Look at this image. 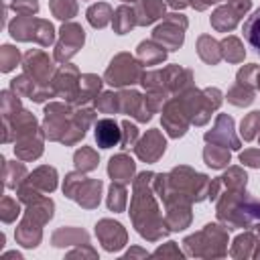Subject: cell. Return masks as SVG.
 <instances>
[{"mask_svg": "<svg viewBox=\"0 0 260 260\" xmlns=\"http://www.w3.org/2000/svg\"><path fill=\"white\" fill-rule=\"evenodd\" d=\"M18 110H20L18 95L16 93H10V91H2V116L8 118V116L16 114Z\"/></svg>", "mask_w": 260, "mask_h": 260, "instance_id": "38", "label": "cell"}, {"mask_svg": "<svg viewBox=\"0 0 260 260\" xmlns=\"http://www.w3.org/2000/svg\"><path fill=\"white\" fill-rule=\"evenodd\" d=\"M49 6H51V10H53V14H55L57 18H61V20H69V18L75 16V12H77L75 0H51Z\"/></svg>", "mask_w": 260, "mask_h": 260, "instance_id": "31", "label": "cell"}, {"mask_svg": "<svg viewBox=\"0 0 260 260\" xmlns=\"http://www.w3.org/2000/svg\"><path fill=\"white\" fill-rule=\"evenodd\" d=\"M136 53H138V59L142 63H146V65H156V63L165 61V57H167L165 47L160 43H156V41H142L138 45Z\"/></svg>", "mask_w": 260, "mask_h": 260, "instance_id": "16", "label": "cell"}, {"mask_svg": "<svg viewBox=\"0 0 260 260\" xmlns=\"http://www.w3.org/2000/svg\"><path fill=\"white\" fill-rule=\"evenodd\" d=\"M219 47H221V57L228 59V61H232V63L242 61L244 55H246L242 43H240L236 37H228V39H223V41L219 43Z\"/></svg>", "mask_w": 260, "mask_h": 260, "instance_id": "25", "label": "cell"}, {"mask_svg": "<svg viewBox=\"0 0 260 260\" xmlns=\"http://www.w3.org/2000/svg\"><path fill=\"white\" fill-rule=\"evenodd\" d=\"M197 53H199V57H201L205 63H209V65H217L219 59H221V47H219V43H217L215 39H211L209 35L199 37V41H197Z\"/></svg>", "mask_w": 260, "mask_h": 260, "instance_id": "18", "label": "cell"}, {"mask_svg": "<svg viewBox=\"0 0 260 260\" xmlns=\"http://www.w3.org/2000/svg\"><path fill=\"white\" fill-rule=\"evenodd\" d=\"M228 102H232L234 106H250L254 102V91L244 85V83H236L230 91H228Z\"/></svg>", "mask_w": 260, "mask_h": 260, "instance_id": "27", "label": "cell"}, {"mask_svg": "<svg viewBox=\"0 0 260 260\" xmlns=\"http://www.w3.org/2000/svg\"><path fill=\"white\" fill-rule=\"evenodd\" d=\"M179 106H181V110L177 112V102L175 100H171L169 104H167V108H165V114H162V124H165V128L169 130V134L173 136V138H179V136H183L185 132H187V112H185V108H183V104H181V100H179Z\"/></svg>", "mask_w": 260, "mask_h": 260, "instance_id": "7", "label": "cell"}, {"mask_svg": "<svg viewBox=\"0 0 260 260\" xmlns=\"http://www.w3.org/2000/svg\"><path fill=\"white\" fill-rule=\"evenodd\" d=\"M14 238H16V242H18L20 246H24V248H35V246H39V242H41V225L28 221V219H22V223H20V225L16 228V232H14Z\"/></svg>", "mask_w": 260, "mask_h": 260, "instance_id": "15", "label": "cell"}, {"mask_svg": "<svg viewBox=\"0 0 260 260\" xmlns=\"http://www.w3.org/2000/svg\"><path fill=\"white\" fill-rule=\"evenodd\" d=\"M4 162V183H6V187L8 189H16V185H20V181H22V177L26 175V169H24V165L22 162H6V160H2Z\"/></svg>", "mask_w": 260, "mask_h": 260, "instance_id": "28", "label": "cell"}, {"mask_svg": "<svg viewBox=\"0 0 260 260\" xmlns=\"http://www.w3.org/2000/svg\"><path fill=\"white\" fill-rule=\"evenodd\" d=\"M0 69L4 71V73H8V71H12L16 65H18V59H20V53L14 49V47H10V45H4L2 49H0Z\"/></svg>", "mask_w": 260, "mask_h": 260, "instance_id": "32", "label": "cell"}, {"mask_svg": "<svg viewBox=\"0 0 260 260\" xmlns=\"http://www.w3.org/2000/svg\"><path fill=\"white\" fill-rule=\"evenodd\" d=\"M112 18H114L112 8L106 2H98V4H91L87 8V20L93 28H104Z\"/></svg>", "mask_w": 260, "mask_h": 260, "instance_id": "23", "label": "cell"}, {"mask_svg": "<svg viewBox=\"0 0 260 260\" xmlns=\"http://www.w3.org/2000/svg\"><path fill=\"white\" fill-rule=\"evenodd\" d=\"M242 32H244L246 43L260 55V8H256V10L246 18Z\"/></svg>", "mask_w": 260, "mask_h": 260, "instance_id": "19", "label": "cell"}, {"mask_svg": "<svg viewBox=\"0 0 260 260\" xmlns=\"http://www.w3.org/2000/svg\"><path fill=\"white\" fill-rule=\"evenodd\" d=\"M108 173L118 183H130L132 175H134V160L126 154H116V156L110 158Z\"/></svg>", "mask_w": 260, "mask_h": 260, "instance_id": "11", "label": "cell"}, {"mask_svg": "<svg viewBox=\"0 0 260 260\" xmlns=\"http://www.w3.org/2000/svg\"><path fill=\"white\" fill-rule=\"evenodd\" d=\"M203 158H205V162H207L211 169H223V167H228V162H230V152H228L225 146L209 144V146H205V150H203Z\"/></svg>", "mask_w": 260, "mask_h": 260, "instance_id": "24", "label": "cell"}, {"mask_svg": "<svg viewBox=\"0 0 260 260\" xmlns=\"http://www.w3.org/2000/svg\"><path fill=\"white\" fill-rule=\"evenodd\" d=\"M142 75L144 73H142L140 65L134 61V57L128 53H120L112 59V63L106 71V81L112 87H124V85L142 81Z\"/></svg>", "mask_w": 260, "mask_h": 260, "instance_id": "1", "label": "cell"}, {"mask_svg": "<svg viewBox=\"0 0 260 260\" xmlns=\"http://www.w3.org/2000/svg\"><path fill=\"white\" fill-rule=\"evenodd\" d=\"M81 242H87L89 244V238L83 230H75V228H61L53 234V246L57 248H65V246H71V244H81Z\"/></svg>", "mask_w": 260, "mask_h": 260, "instance_id": "21", "label": "cell"}, {"mask_svg": "<svg viewBox=\"0 0 260 260\" xmlns=\"http://www.w3.org/2000/svg\"><path fill=\"white\" fill-rule=\"evenodd\" d=\"M167 254H173V256H181V252L177 250V246H175V242H167V246H162V248H158L152 256H167Z\"/></svg>", "mask_w": 260, "mask_h": 260, "instance_id": "42", "label": "cell"}, {"mask_svg": "<svg viewBox=\"0 0 260 260\" xmlns=\"http://www.w3.org/2000/svg\"><path fill=\"white\" fill-rule=\"evenodd\" d=\"M160 16H165V2L162 0H142L136 8L138 24H152Z\"/></svg>", "mask_w": 260, "mask_h": 260, "instance_id": "12", "label": "cell"}, {"mask_svg": "<svg viewBox=\"0 0 260 260\" xmlns=\"http://www.w3.org/2000/svg\"><path fill=\"white\" fill-rule=\"evenodd\" d=\"M122 148H130L132 144H134V140L138 138V128L134 126V124H130V120H124L122 122Z\"/></svg>", "mask_w": 260, "mask_h": 260, "instance_id": "39", "label": "cell"}, {"mask_svg": "<svg viewBox=\"0 0 260 260\" xmlns=\"http://www.w3.org/2000/svg\"><path fill=\"white\" fill-rule=\"evenodd\" d=\"M207 142H217L219 146H230V148H240V140L234 136V120L225 114H219L215 120V128L211 132H205Z\"/></svg>", "mask_w": 260, "mask_h": 260, "instance_id": "6", "label": "cell"}, {"mask_svg": "<svg viewBox=\"0 0 260 260\" xmlns=\"http://www.w3.org/2000/svg\"><path fill=\"white\" fill-rule=\"evenodd\" d=\"M24 75H28L37 85H43L45 81H49L53 75V65L49 57L39 49L28 51L24 55Z\"/></svg>", "mask_w": 260, "mask_h": 260, "instance_id": "4", "label": "cell"}, {"mask_svg": "<svg viewBox=\"0 0 260 260\" xmlns=\"http://www.w3.org/2000/svg\"><path fill=\"white\" fill-rule=\"evenodd\" d=\"M20 213V205H18V201H14L12 197H4L2 199V221L4 223H10V221H14L16 219V215Z\"/></svg>", "mask_w": 260, "mask_h": 260, "instance_id": "37", "label": "cell"}, {"mask_svg": "<svg viewBox=\"0 0 260 260\" xmlns=\"http://www.w3.org/2000/svg\"><path fill=\"white\" fill-rule=\"evenodd\" d=\"M35 22L37 18L30 14H18L12 22H10V35L16 41H32V30H35Z\"/></svg>", "mask_w": 260, "mask_h": 260, "instance_id": "17", "label": "cell"}, {"mask_svg": "<svg viewBox=\"0 0 260 260\" xmlns=\"http://www.w3.org/2000/svg\"><path fill=\"white\" fill-rule=\"evenodd\" d=\"M98 110L104 112V114H114L116 110H120V95L112 93V91H106L102 93V98L95 102Z\"/></svg>", "mask_w": 260, "mask_h": 260, "instance_id": "35", "label": "cell"}, {"mask_svg": "<svg viewBox=\"0 0 260 260\" xmlns=\"http://www.w3.org/2000/svg\"><path fill=\"white\" fill-rule=\"evenodd\" d=\"M122 2H136V0H122Z\"/></svg>", "mask_w": 260, "mask_h": 260, "instance_id": "43", "label": "cell"}, {"mask_svg": "<svg viewBox=\"0 0 260 260\" xmlns=\"http://www.w3.org/2000/svg\"><path fill=\"white\" fill-rule=\"evenodd\" d=\"M256 130H260V112H250L242 120V136L244 140H252L256 136Z\"/></svg>", "mask_w": 260, "mask_h": 260, "instance_id": "34", "label": "cell"}, {"mask_svg": "<svg viewBox=\"0 0 260 260\" xmlns=\"http://www.w3.org/2000/svg\"><path fill=\"white\" fill-rule=\"evenodd\" d=\"M138 24L136 20V10L128 8V6H118L116 12H114V18H112V26L118 35H126L130 32V28Z\"/></svg>", "mask_w": 260, "mask_h": 260, "instance_id": "20", "label": "cell"}, {"mask_svg": "<svg viewBox=\"0 0 260 260\" xmlns=\"http://www.w3.org/2000/svg\"><path fill=\"white\" fill-rule=\"evenodd\" d=\"M126 205V189L124 183L114 181L110 187V195H108V209L110 211H122Z\"/></svg>", "mask_w": 260, "mask_h": 260, "instance_id": "29", "label": "cell"}, {"mask_svg": "<svg viewBox=\"0 0 260 260\" xmlns=\"http://www.w3.org/2000/svg\"><path fill=\"white\" fill-rule=\"evenodd\" d=\"M73 160H75V169L77 171H91V169L98 167V154L91 148H87V146H83L81 150H77L75 156H73Z\"/></svg>", "mask_w": 260, "mask_h": 260, "instance_id": "30", "label": "cell"}, {"mask_svg": "<svg viewBox=\"0 0 260 260\" xmlns=\"http://www.w3.org/2000/svg\"><path fill=\"white\" fill-rule=\"evenodd\" d=\"M100 87H102V79L98 75H91V73L81 75L79 77V89H77V95L73 102H79L83 106L87 100H91L100 91Z\"/></svg>", "mask_w": 260, "mask_h": 260, "instance_id": "22", "label": "cell"}, {"mask_svg": "<svg viewBox=\"0 0 260 260\" xmlns=\"http://www.w3.org/2000/svg\"><path fill=\"white\" fill-rule=\"evenodd\" d=\"M83 181H85V177H83L81 173H69V175L65 177V183H63V193H65L69 199H73Z\"/></svg>", "mask_w": 260, "mask_h": 260, "instance_id": "36", "label": "cell"}, {"mask_svg": "<svg viewBox=\"0 0 260 260\" xmlns=\"http://www.w3.org/2000/svg\"><path fill=\"white\" fill-rule=\"evenodd\" d=\"M165 146H167V142H165L162 134L158 130H148L146 136L138 142L136 154H138V158H142L146 162H154L165 152Z\"/></svg>", "mask_w": 260, "mask_h": 260, "instance_id": "8", "label": "cell"}, {"mask_svg": "<svg viewBox=\"0 0 260 260\" xmlns=\"http://www.w3.org/2000/svg\"><path fill=\"white\" fill-rule=\"evenodd\" d=\"M100 193H102V181H98V179H87V177H85V181L81 183V187L77 189V193H75L73 199H75L81 207L93 209V207L100 203Z\"/></svg>", "mask_w": 260, "mask_h": 260, "instance_id": "10", "label": "cell"}, {"mask_svg": "<svg viewBox=\"0 0 260 260\" xmlns=\"http://www.w3.org/2000/svg\"><path fill=\"white\" fill-rule=\"evenodd\" d=\"M83 41H85V32L79 24H75V22L63 24L61 26V39L55 47V59L65 63L67 59H71L81 49Z\"/></svg>", "mask_w": 260, "mask_h": 260, "instance_id": "3", "label": "cell"}, {"mask_svg": "<svg viewBox=\"0 0 260 260\" xmlns=\"http://www.w3.org/2000/svg\"><path fill=\"white\" fill-rule=\"evenodd\" d=\"M37 191H53L57 187V171L53 167H39L26 181Z\"/></svg>", "mask_w": 260, "mask_h": 260, "instance_id": "13", "label": "cell"}, {"mask_svg": "<svg viewBox=\"0 0 260 260\" xmlns=\"http://www.w3.org/2000/svg\"><path fill=\"white\" fill-rule=\"evenodd\" d=\"M18 14H35L37 10H39V2L37 0H12V4H10Z\"/></svg>", "mask_w": 260, "mask_h": 260, "instance_id": "40", "label": "cell"}, {"mask_svg": "<svg viewBox=\"0 0 260 260\" xmlns=\"http://www.w3.org/2000/svg\"><path fill=\"white\" fill-rule=\"evenodd\" d=\"M250 246H256V250H258V244H256L254 236H252V234H242V236L236 238V242H234L230 254L236 256V258H240V256H242V250H244V256H252V252H248Z\"/></svg>", "mask_w": 260, "mask_h": 260, "instance_id": "33", "label": "cell"}, {"mask_svg": "<svg viewBox=\"0 0 260 260\" xmlns=\"http://www.w3.org/2000/svg\"><path fill=\"white\" fill-rule=\"evenodd\" d=\"M187 28V18L183 14H169L165 16V22L158 24L152 32V41L160 43L165 49L175 51L183 45V30Z\"/></svg>", "mask_w": 260, "mask_h": 260, "instance_id": "2", "label": "cell"}, {"mask_svg": "<svg viewBox=\"0 0 260 260\" xmlns=\"http://www.w3.org/2000/svg\"><path fill=\"white\" fill-rule=\"evenodd\" d=\"M240 160L248 167H260V148H250L240 154Z\"/></svg>", "mask_w": 260, "mask_h": 260, "instance_id": "41", "label": "cell"}, {"mask_svg": "<svg viewBox=\"0 0 260 260\" xmlns=\"http://www.w3.org/2000/svg\"><path fill=\"white\" fill-rule=\"evenodd\" d=\"M93 134H95V142L100 148H112L122 142V130L112 118L98 120L93 126Z\"/></svg>", "mask_w": 260, "mask_h": 260, "instance_id": "9", "label": "cell"}, {"mask_svg": "<svg viewBox=\"0 0 260 260\" xmlns=\"http://www.w3.org/2000/svg\"><path fill=\"white\" fill-rule=\"evenodd\" d=\"M41 152H43V142H41V138L35 136V134H28V136L18 138V142H16V146H14V154L20 156L22 160L37 158V156H41Z\"/></svg>", "mask_w": 260, "mask_h": 260, "instance_id": "14", "label": "cell"}, {"mask_svg": "<svg viewBox=\"0 0 260 260\" xmlns=\"http://www.w3.org/2000/svg\"><path fill=\"white\" fill-rule=\"evenodd\" d=\"M95 234H98L102 246H104L108 252H116V250H120V248L126 244V232H124V228H122L118 221L102 219V221L95 225Z\"/></svg>", "mask_w": 260, "mask_h": 260, "instance_id": "5", "label": "cell"}, {"mask_svg": "<svg viewBox=\"0 0 260 260\" xmlns=\"http://www.w3.org/2000/svg\"><path fill=\"white\" fill-rule=\"evenodd\" d=\"M32 41H37V43L43 45V47L51 45V43L55 41V28H53V24H51L49 20H41V18H37V22H35V30H32Z\"/></svg>", "mask_w": 260, "mask_h": 260, "instance_id": "26", "label": "cell"}]
</instances>
